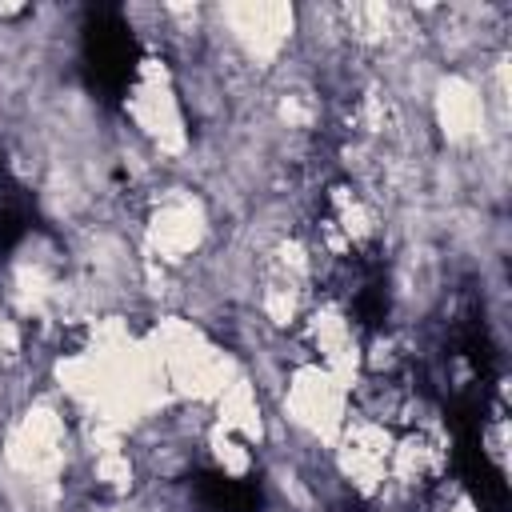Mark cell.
<instances>
[{
    "instance_id": "cell-1",
    "label": "cell",
    "mask_w": 512,
    "mask_h": 512,
    "mask_svg": "<svg viewBox=\"0 0 512 512\" xmlns=\"http://www.w3.org/2000/svg\"><path fill=\"white\" fill-rule=\"evenodd\" d=\"M284 396H280V412L284 424L296 436H308L324 448H332L336 432L344 428L348 412H352V384L312 360H300L288 368L284 376Z\"/></svg>"
},
{
    "instance_id": "cell-2",
    "label": "cell",
    "mask_w": 512,
    "mask_h": 512,
    "mask_svg": "<svg viewBox=\"0 0 512 512\" xmlns=\"http://www.w3.org/2000/svg\"><path fill=\"white\" fill-rule=\"evenodd\" d=\"M212 240V208L192 188H168L148 204L144 216V244L148 260L160 268H180L204 252Z\"/></svg>"
}]
</instances>
